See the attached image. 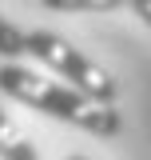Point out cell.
Instances as JSON below:
<instances>
[{"label": "cell", "mask_w": 151, "mask_h": 160, "mask_svg": "<svg viewBox=\"0 0 151 160\" xmlns=\"http://www.w3.org/2000/svg\"><path fill=\"white\" fill-rule=\"evenodd\" d=\"M0 92H8L12 100L36 108V112H48V116L64 120V124H76L92 136H119L123 128V116L115 104H99V100L84 96L72 84H60V80H48L24 68V64H0Z\"/></svg>", "instance_id": "obj_1"}, {"label": "cell", "mask_w": 151, "mask_h": 160, "mask_svg": "<svg viewBox=\"0 0 151 160\" xmlns=\"http://www.w3.org/2000/svg\"><path fill=\"white\" fill-rule=\"evenodd\" d=\"M24 52H32L40 64H48L56 76L72 80V88H80L84 96L99 100V104H115V96H119L115 76L99 64V60H92L84 48H76L72 40L56 36V32H48V28L24 32Z\"/></svg>", "instance_id": "obj_2"}, {"label": "cell", "mask_w": 151, "mask_h": 160, "mask_svg": "<svg viewBox=\"0 0 151 160\" xmlns=\"http://www.w3.org/2000/svg\"><path fill=\"white\" fill-rule=\"evenodd\" d=\"M40 4L52 12H115L127 0H40Z\"/></svg>", "instance_id": "obj_3"}, {"label": "cell", "mask_w": 151, "mask_h": 160, "mask_svg": "<svg viewBox=\"0 0 151 160\" xmlns=\"http://www.w3.org/2000/svg\"><path fill=\"white\" fill-rule=\"evenodd\" d=\"M0 56L8 64H16L20 56H28L24 52V28H16L8 16H0Z\"/></svg>", "instance_id": "obj_4"}, {"label": "cell", "mask_w": 151, "mask_h": 160, "mask_svg": "<svg viewBox=\"0 0 151 160\" xmlns=\"http://www.w3.org/2000/svg\"><path fill=\"white\" fill-rule=\"evenodd\" d=\"M4 156H8V160H44V156H40V148L24 136V132H20L12 144H4Z\"/></svg>", "instance_id": "obj_5"}, {"label": "cell", "mask_w": 151, "mask_h": 160, "mask_svg": "<svg viewBox=\"0 0 151 160\" xmlns=\"http://www.w3.org/2000/svg\"><path fill=\"white\" fill-rule=\"evenodd\" d=\"M20 136V128H16V120L8 116V112H0V152H4V144H12V140Z\"/></svg>", "instance_id": "obj_6"}, {"label": "cell", "mask_w": 151, "mask_h": 160, "mask_svg": "<svg viewBox=\"0 0 151 160\" xmlns=\"http://www.w3.org/2000/svg\"><path fill=\"white\" fill-rule=\"evenodd\" d=\"M127 4L135 8V16L143 20V24H151V0H127Z\"/></svg>", "instance_id": "obj_7"}, {"label": "cell", "mask_w": 151, "mask_h": 160, "mask_svg": "<svg viewBox=\"0 0 151 160\" xmlns=\"http://www.w3.org/2000/svg\"><path fill=\"white\" fill-rule=\"evenodd\" d=\"M64 160H88V156H64Z\"/></svg>", "instance_id": "obj_8"}, {"label": "cell", "mask_w": 151, "mask_h": 160, "mask_svg": "<svg viewBox=\"0 0 151 160\" xmlns=\"http://www.w3.org/2000/svg\"><path fill=\"white\" fill-rule=\"evenodd\" d=\"M0 160H8V156H4V152H0Z\"/></svg>", "instance_id": "obj_9"}]
</instances>
